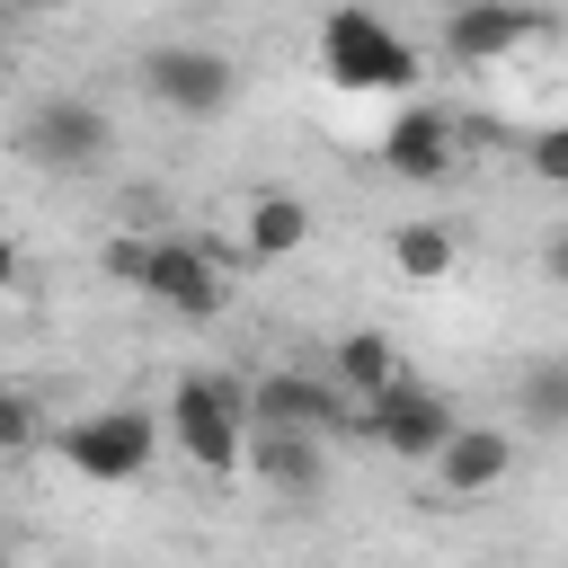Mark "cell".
Segmentation results:
<instances>
[{
	"label": "cell",
	"instance_id": "6da1fadb",
	"mask_svg": "<svg viewBox=\"0 0 568 568\" xmlns=\"http://www.w3.org/2000/svg\"><path fill=\"white\" fill-rule=\"evenodd\" d=\"M160 435H169L195 470H213V479L240 470V453H248V382H240V373H178Z\"/></svg>",
	"mask_w": 568,
	"mask_h": 568
},
{
	"label": "cell",
	"instance_id": "7a4b0ae2",
	"mask_svg": "<svg viewBox=\"0 0 568 568\" xmlns=\"http://www.w3.org/2000/svg\"><path fill=\"white\" fill-rule=\"evenodd\" d=\"M9 151H18L27 169H53V178H80V169H98V160L115 151V115H106L98 98H71V89H53V98H36V106L18 115V133H9Z\"/></svg>",
	"mask_w": 568,
	"mask_h": 568
},
{
	"label": "cell",
	"instance_id": "3957f363",
	"mask_svg": "<svg viewBox=\"0 0 568 568\" xmlns=\"http://www.w3.org/2000/svg\"><path fill=\"white\" fill-rule=\"evenodd\" d=\"M320 71L337 89H408L417 80V44L373 9H328L320 18Z\"/></svg>",
	"mask_w": 568,
	"mask_h": 568
},
{
	"label": "cell",
	"instance_id": "277c9868",
	"mask_svg": "<svg viewBox=\"0 0 568 568\" xmlns=\"http://www.w3.org/2000/svg\"><path fill=\"white\" fill-rule=\"evenodd\" d=\"M53 453H62L80 479L124 488V479H142L151 453H160V417H151V408H89V417H71V426L53 435Z\"/></svg>",
	"mask_w": 568,
	"mask_h": 568
},
{
	"label": "cell",
	"instance_id": "5b68a950",
	"mask_svg": "<svg viewBox=\"0 0 568 568\" xmlns=\"http://www.w3.org/2000/svg\"><path fill=\"white\" fill-rule=\"evenodd\" d=\"M133 293H151L160 311H178V320H222L231 311V275H222V257L204 248V240H142V266H133Z\"/></svg>",
	"mask_w": 568,
	"mask_h": 568
},
{
	"label": "cell",
	"instance_id": "8992f818",
	"mask_svg": "<svg viewBox=\"0 0 568 568\" xmlns=\"http://www.w3.org/2000/svg\"><path fill=\"white\" fill-rule=\"evenodd\" d=\"M453 426H462V417H453V399H444V390H426V382H408V373H399L382 399H364V408H355V435H364V444H382L390 462H435V453L453 444Z\"/></svg>",
	"mask_w": 568,
	"mask_h": 568
},
{
	"label": "cell",
	"instance_id": "52a82bcc",
	"mask_svg": "<svg viewBox=\"0 0 568 568\" xmlns=\"http://www.w3.org/2000/svg\"><path fill=\"white\" fill-rule=\"evenodd\" d=\"M337 426H355V408H346V390L328 373L284 364V373H257L248 382V435H320L328 444Z\"/></svg>",
	"mask_w": 568,
	"mask_h": 568
},
{
	"label": "cell",
	"instance_id": "ba28073f",
	"mask_svg": "<svg viewBox=\"0 0 568 568\" xmlns=\"http://www.w3.org/2000/svg\"><path fill=\"white\" fill-rule=\"evenodd\" d=\"M142 89L169 106V115H222L231 98H240V62L222 53V44H151L142 53Z\"/></svg>",
	"mask_w": 568,
	"mask_h": 568
},
{
	"label": "cell",
	"instance_id": "9c48e42d",
	"mask_svg": "<svg viewBox=\"0 0 568 568\" xmlns=\"http://www.w3.org/2000/svg\"><path fill=\"white\" fill-rule=\"evenodd\" d=\"M453 133H462V124H453L444 106H399V115L382 124V169L408 178V186H426V178H444V169L462 160Z\"/></svg>",
	"mask_w": 568,
	"mask_h": 568
},
{
	"label": "cell",
	"instance_id": "30bf717a",
	"mask_svg": "<svg viewBox=\"0 0 568 568\" xmlns=\"http://www.w3.org/2000/svg\"><path fill=\"white\" fill-rule=\"evenodd\" d=\"M426 470H435V488H444L453 506H470V497L506 488V470H515V435H506V426H453V444H444Z\"/></svg>",
	"mask_w": 568,
	"mask_h": 568
},
{
	"label": "cell",
	"instance_id": "8fae6325",
	"mask_svg": "<svg viewBox=\"0 0 568 568\" xmlns=\"http://www.w3.org/2000/svg\"><path fill=\"white\" fill-rule=\"evenodd\" d=\"M550 18H532V9H444V53L453 62H506L515 44H532Z\"/></svg>",
	"mask_w": 568,
	"mask_h": 568
},
{
	"label": "cell",
	"instance_id": "7c38bea8",
	"mask_svg": "<svg viewBox=\"0 0 568 568\" xmlns=\"http://www.w3.org/2000/svg\"><path fill=\"white\" fill-rule=\"evenodd\" d=\"M275 497H320L328 488V444L320 435H248V453H240Z\"/></svg>",
	"mask_w": 568,
	"mask_h": 568
},
{
	"label": "cell",
	"instance_id": "4fadbf2b",
	"mask_svg": "<svg viewBox=\"0 0 568 568\" xmlns=\"http://www.w3.org/2000/svg\"><path fill=\"white\" fill-rule=\"evenodd\" d=\"M328 382L346 390V408H364V399H382V390L399 382V346H390L382 328H346V337L328 346Z\"/></svg>",
	"mask_w": 568,
	"mask_h": 568
},
{
	"label": "cell",
	"instance_id": "5bb4252c",
	"mask_svg": "<svg viewBox=\"0 0 568 568\" xmlns=\"http://www.w3.org/2000/svg\"><path fill=\"white\" fill-rule=\"evenodd\" d=\"M302 240H311V204H302V195H284V186L248 195V222H240V257L275 266V257H293Z\"/></svg>",
	"mask_w": 568,
	"mask_h": 568
},
{
	"label": "cell",
	"instance_id": "9a60e30c",
	"mask_svg": "<svg viewBox=\"0 0 568 568\" xmlns=\"http://www.w3.org/2000/svg\"><path fill=\"white\" fill-rule=\"evenodd\" d=\"M515 426L568 435V355H532V364L515 373Z\"/></svg>",
	"mask_w": 568,
	"mask_h": 568
},
{
	"label": "cell",
	"instance_id": "2e32d148",
	"mask_svg": "<svg viewBox=\"0 0 568 568\" xmlns=\"http://www.w3.org/2000/svg\"><path fill=\"white\" fill-rule=\"evenodd\" d=\"M453 257H462V248H453V231H444V222H426V213L390 231V266H399L408 284H444V275H453Z\"/></svg>",
	"mask_w": 568,
	"mask_h": 568
},
{
	"label": "cell",
	"instance_id": "e0dca14e",
	"mask_svg": "<svg viewBox=\"0 0 568 568\" xmlns=\"http://www.w3.org/2000/svg\"><path fill=\"white\" fill-rule=\"evenodd\" d=\"M524 169H532L541 186H568V124H541V133L524 142Z\"/></svg>",
	"mask_w": 568,
	"mask_h": 568
},
{
	"label": "cell",
	"instance_id": "ac0fdd59",
	"mask_svg": "<svg viewBox=\"0 0 568 568\" xmlns=\"http://www.w3.org/2000/svg\"><path fill=\"white\" fill-rule=\"evenodd\" d=\"M44 435V417H36V399L27 390H0V453H27Z\"/></svg>",
	"mask_w": 568,
	"mask_h": 568
},
{
	"label": "cell",
	"instance_id": "d6986e66",
	"mask_svg": "<svg viewBox=\"0 0 568 568\" xmlns=\"http://www.w3.org/2000/svg\"><path fill=\"white\" fill-rule=\"evenodd\" d=\"M18 275H27V257H18V240L0 231V293H18Z\"/></svg>",
	"mask_w": 568,
	"mask_h": 568
},
{
	"label": "cell",
	"instance_id": "ffe728a7",
	"mask_svg": "<svg viewBox=\"0 0 568 568\" xmlns=\"http://www.w3.org/2000/svg\"><path fill=\"white\" fill-rule=\"evenodd\" d=\"M541 266H550V275L568 284V231H550V240H541Z\"/></svg>",
	"mask_w": 568,
	"mask_h": 568
},
{
	"label": "cell",
	"instance_id": "44dd1931",
	"mask_svg": "<svg viewBox=\"0 0 568 568\" xmlns=\"http://www.w3.org/2000/svg\"><path fill=\"white\" fill-rule=\"evenodd\" d=\"M0 568H18V559H9V541H0Z\"/></svg>",
	"mask_w": 568,
	"mask_h": 568
}]
</instances>
